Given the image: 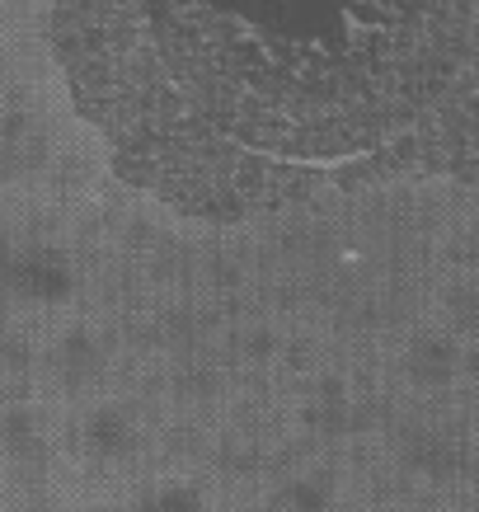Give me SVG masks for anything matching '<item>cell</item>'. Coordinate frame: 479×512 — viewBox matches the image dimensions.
Wrapping results in <instances>:
<instances>
[{
	"label": "cell",
	"mask_w": 479,
	"mask_h": 512,
	"mask_svg": "<svg viewBox=\"0 0 479 512\" xmlns=\"http://www.w3.org/2000/svg\"><path fill=\"white\" fill-rule=\"evenodd\" d=\"M127 179L202 217L479 165V0H52Z\"/></svg>",
	"instance_id": "cell-1"
}]
</instances>
